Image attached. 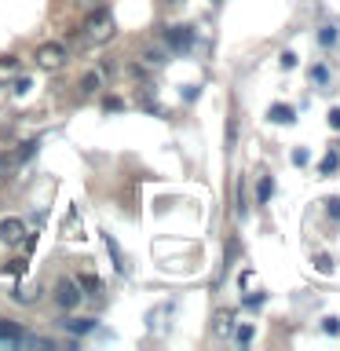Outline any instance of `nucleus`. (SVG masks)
<instances>
[{"instance_id":"0eeeda50","label":"nucleus","mask_w":340,"mask_h":351,"mask_svg":"<svg viewBox=\"0 0 340 351\" xmlns=\"http://www.w3.org/2000/svg\"><path fill=\"white\" fill-rule=\"evenodd\" d=\"M169 40H172V48H191V44H194V33L186 29V26H172V29H169Z\"/></svg>"},{"instance_id":"f03ea898","label":"nucleus","mask_w":340,"mask_h":351,"mask_svg":"<svg viewBox=\"0 0 340 351\" xmlns=\"http://www.w3.org/2000/svg\"><path fill=\"white\" fill-rule=\"evenodd\" d=\"M37 66H40V70H48V73L62 70V66H66V48H62V44H40V48H37Z\"/></svg>"},{"instance_id":"9d476101","label":"nucleus","mask_w":340,"mask_h":351,"mask_svg":"<svg viewBox=\"0 0 340 351\" xmlns=\"http://www.w3.org/2000/svg\"><path fill=\"white\" fill-rule=\"evenodd\" d=\"M19 77V59H0V84H8V81H15Z\"/></svg>"},{"instance_id":"aec40b11","label":"nucleus","mask_w":340,"mask_h":351,"mask_svg":"<svg viewBox=\"0 0 340 351\" xmlns=\"http://www.w3.org/2000/svg\"><path fill=\"white\" fill-rule=\"evenodd\" d=\"M322 329L326 333H340V318H322Z\"/></svg>"},{"instance_id":"9b49d317","label":"nucleus","mask_w":340,"mask_h":351,"mask_svg":"<svg viewBox=\"0 0 340 351\" xmlns=\"http://www.w3.org/2000/svg\"><path fill=\"white\" fill-rule=\"evenodd\" d=\"M271 121H278V125H289V121H293V106L274 103V106H271Z\"/></svg>"},{"instance_id":"4468645a","label":"nucleus","mask_w":340,"mask_h":351,"mask_svg":"<svg viewBox=\"0 0 340 351\" xmlns=\"http://www.w3.org/2000/svg\"><path fill=\"white\" fill-rule=\"evenodd\" d=\"M271 194H274V180H271V176H263V180H260V191H256V197H260V202H271Z\"/></svg>"},{"instance_id":"20e7f679","label":"nucleus","mask_w":340,"mask_h":351,"mask_svg":"<svg viewBox=\"0 0 340 351\" xmlns=\"http://www.w3.org/2000/svg\"><path fill=\"white\" fill-rule=\"evenodd\" d=\"M0 241H4V245H22V241H26V223L15 216H4L0 219Z\"/></svg>"},{"instance_id":"f8f14e48","label":"nucleus","mask_w":340,"mask_h":351,"mask_svg":"<svg viewBox=\"0 0 340 351\" xmlns=\"http://www.w3.org/2000/svg\"><path fill=\"white\" fill-rule=\"evenodd\" d=\"M66 329H70V333H77V337H81V333H88V329H95V322H92V318H73V322H62Z\"/></svg>"},{"instance_id":"2eb2a0df","label":"nucleus","mask_w":340,"mask_h":351,"mask_svg":"<svg viewBox=\"0 0 340 351\" xmlns=\"http://www.w3.org/2000/svg\"><path fill=\"white\" fill-rule=\"evenodd\" d=\"M106 249H110V256H114V267H117V271H125V260H121V249H117V241H114V238H106Z\"/></svg>"},{"instance_id":"b1692460","label":"nucleus","mask_w":340,"mask_h":351,"mask_svg":"<svg viewBox=\"0 0 340 351\" xmlns=\"http://www.w3.org/2000/svg\"><path fill=\"white\" fill-rule=\"evenodd\" d=\"M329 128H340V110H333V114H329Z\"/></svg>"},{"instance_id":"423d86ee","label":"nucleus","mask_w":340,"mask_h":351,"mask_svg":"<svg viewBox=\"0 0 340 351\" xmlns=\"http://www.w3.org/2000/svg\"><path fill=\"white\" fill-rule=\"evenodd\" d=\"M212 329H216L219 337H227L230 329H234V311H230V307H219V311H216V322H212Z\"/></svg>"},{"instance_id":"1a4fd4ad","label":"nucleus","mask_w":340,"mask_h":351,"mask_svg":"<svg viewBox=\"0 0 340 351\" xmlns=\"http://www.w3.org/2000/svg\"><path fill=\"white\" fill-rule=\"evenodd\" d=\"M0 340H8V344H22V340H26V333H22L15 322H0Z\"/></svg>"},{"instance_id":"7ed1b4c3","label":"nucleus","mask_w":340,"mask_h":351,"mask_svg":"<svg viewBox=\"0 0 340 351\" xmlns=\"http://www.w3.org/2000/svg\"><path fill=\"white\" fill-rule=\"evenodd\" d=\"M33 150H37V143H22L19 150H11V154H0V180H8V176L15 172V169H19V165L29 158Z\"/></svg>"},{"instance_id":"6e6552de","label":"nucleus","mask_w":340,"mask_h":351,"mask_svg":"<svg viewBox=\"0 0 340 351\" xmlns=\"http://www.w3.org/2000/svg\"><path fill=\"white\" fill-rule=\"evenodd\" d=\"M77 289H84L88 296H99L103 293V282H99L95 274H77Z\"/></svg>"},{"instance_id":"f257e3e1","label":"nucleus","mask_w":340,"mask_h":351,"mask_svg":"<svg viewBox=\"0 0 340 351\" xmlns=\"http://www.w3.org/2000/svg\"><path fill=\"white\" fill-rule=\"evenodd\" d=\"M114 33H117L114 15H110V11H103V8H92V15H88V22H84V40L110 44V40H114Z\"/></svg>"},{"instance_id":"a878e982","label":"nucleus","mask_w":340,"mask_h":351,"mask_svg":"<svg viewBox=\"0 0 340 351\" xmlns=\"http://www.w3.org/2000/svg\"><path fill=\"white\" fill-rule=\"evenodd\" d=\"M169 4H175V0H169Z\"/></svg>"},{"instance_id":"5701e85b","label":"nucleus","mask_w":340,"mask_h":351,"mask_svg":"<svg viewBox=\"0 0 340 351\" xmlns=\"http://www.w3.org/2000/svg\"><path fill=\"white\" fill-rule=\"evenodd\" d=\"M329 216H333V219L340 216V197H333V202H329Z\"/></svg>"},{"instance_id":"ddd939ff","label":"nucleus","mask_w":340,"mask_h":351,"mask_svg":"<svg viewBox=\"0 0 340 351\" xmlns=\"http://www.w3.org/2000/svg\"><path fill=\"white\" fill-rule=\"evenodd\" d=\"M99 84H103V73H84V77H81V92H84V95H92Z\"/></svg>"},{"instance_id":"412c9836","label":"nucleus","mask_w":340,"mask_h":351,"mask_svg":"<svg viewBox=\"0 0 340 351\" xmlns=\"http://www.w3.org/2000/svg\"><path fill=\"white\" fill-rule=\"evenodd\" d=\"M315 263H318V271H333V260H329V256H318Z\"/></svg>"},{"instance_id":"39448f33","label":"nucleus","mask_w":340,"mask_h":351,"mask_svg":"<svg viewBox=\"0 0 340 351\" xmlns=\"http://www.w3.org/2000/svg\"><path fill=\"white\" fill-rule=\"evenodd\" d=\"M55 300H59L62 311H70V307L81 304V293H77V282L73 278H62L59 285H55Z\"/></svg>"},{"instance_id":"f3484780","label":"nucleus","mask_w":340,"mask_h":351,"mask_svg":"<svg viewBox=\"0 0 340 351\" xmlns=\"http://www.w3.org/2000/svg\"><path fill=\"white\" fill-rule=\"evenodd\" d=\"M318 40H322L326 48H333V44H337V26H322V33H318Z\"/></svg>"},{"instance_id":"dca6fc26","label":"nucleus","mask_w":340,"mask_h":351,"mask_svg":"<svg viewBox=\"0 0 340 351\" xmlns=\"http://www.w3.org/2000/svg\"><path fill=\"white\" fill-rule=\"evenodd\" d=\"M337 165H340V158H337V154H326V158L318 161V172H326V176H329V172L337 169Z\"/></svg>"},{"instance_id":"4be33fe9","label":"nucleus","mask_w":340,"mask_h":351,"mask_svg":"<svg viewBox=\"0 0 340 351\" xmlns=\"http://www.w3.org/2000/svg\"><path fill=\"white\" fill-rule=\"evenodd\" d=\"M282 66H285V70H289V66H296V55L285 51V55H282Z\"/></svg>"},{"instance_id":"6ab92c4d","label":"nucleus","mask_w":340,"mask_h":351,"mask_svg":"<svg viewBox=\"0 0 340 351\" xmlns=\"http://www.w3.org/2000/svg\"><path fill=\"white\" fill-rule=\"evenodd\" d=\"M234 340H238V344H249V340H252V326H238L234 329Z\"/></svg>"},{"instance_id":"393cba45","label":"nucleus","mask_w":340,"mask_h":351,"mask_svg":"<svg viewBox=\"0 0 340 351\" xmlns=\"http://www.w3.org/2000/svg\"><path fill=\"white\" fill-rule=\"evenodd\" d=\"M77 4H81V8H99L103 0H77Z\"/></svg>"},{"instance_id":"a211bd4d","label":"nucleus","mask_w":340,"mask_h":351,"mask_svg":"<svg viewBox=\"0 0 340 351\" xmlns=\"http://www.w3.org/2000/svg\"><path fill=\"white\" fill-rule=\"evenodd\" d=\"M311 81L315 84H326L329 81V70H326V66H311Z\"/></svg>"}]
</instances>
